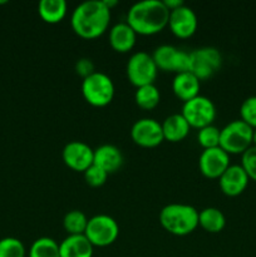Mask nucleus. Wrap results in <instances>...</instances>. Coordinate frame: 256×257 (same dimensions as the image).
Listing matches in <instances>:
<instances>
[{
    "instance_id": "obj_1",
    "label": "nucleus",
    "mask_w": 256,
    "mask_h": 257,
    "mask_svg": "<svg viewBox=\"0 0 256 257\" xmlns=\"http://www.w3.org/2000/svg\"><path fill=\"white\" fill-rule=\"evenodd\" d=\"M110 22V9L104 0H88L73 10L70 25L73 32L84 39H94L104 34Z\"/></svg>"
},
{
    "instance_id": "obj_2",
    "label": "nucleus",
    "mask_w": 256,
    "mask_h": 257,
    "mask_svg": "<svg viewBox=\"0 0 256 257\" xmlns=\"http://www.w3.org/2000/svg\"><path fill=\"white\" fill-rule=\"evenodd\" d=\"M168 19L170 10L163 0H141L130 8L125 22L137 35H153L167 27Z\"/></svg>"
},
{
    "instance_id": "obj_3",
    "label": "nucleus",
    "mask_w": 256,
    "mask_h": 257,
    "mask_svg": "<svg viewBox=\"0 0 256 257\" xmlns=\"http://www.w3.org/2000/svg\"><path fill=\"white\" fill-rule=\"evenodd\" d=\"M158 220L171 235L186 236L198 227V211L186 203H170L160 211Z\"/></svg>"
},
{
    "instance_id": "obj_4",
    "label": "nucleus",
    "mask_w": 256,
    "mask_h": 257,
    "mask_svg": "<svg viewBox=\"0 0 256 257\" xmlns=\"http://www.w3.org/2000/svg\"><path fill=\"white\" fill-rule=\"evenodd\" d=\"M82 94L85 102L93 107H105L114 97V83L109 75L95 70L82 80Z\"/></svg>"
},
{
    "instance_id": "obj_5",
    "label": "nucleus",
    "mask_w": 256,
    "mask_h": 257,
    "mask_svg": "<svg viewBox=\"0 0 256 257\" xmlns=\"http://www.w3.org/2000/svg\"><path fill=\"white\" fill-rule=\"evenodd\" d=\"M253 130L243 120L235 119L221 128L220 147L228 155H242L252 146Z\"/></svg>"
},
{
    "instance_id": "obj_6",
    "label": "nucleus",
    "mask_w": 256,
    "mask_h": 257,
    "mask_svg": "<svg viewBox=\"0 0 256 257\" xmlns=\"http://www.w3.org/2000/svg\"><path fill=\"white\" fill-rule=\"evenodd\" d=\"M84 235L94 247H105L118 238L119 226L110 216L95 215L88 220Z\"/></svg>"
},
{
    "instance_id": "obj_7",
    "label": "nucleus",
    "mask_w": 256,
    "mask_h": 257,
    "mask_svg": "<svg viewBox=\"0 0 256 257\" xmlns=\"http://www.w3.org/2000/svg\"><path fill=\"white\" fill-rule=\"evenodd\" d=\"M181 114L185 117L191 128L201 130V128L213 124L217 110H216L215 103L210 98L198 94L197 97L183 103Z\"/></svg>"
},
{
    "instance_id": "obj_8",
    "label": "nucleus",
    "mask_w": 256,
    "mask_h": 257,
    "mask_svg": "<svg viewBox=\"0 0 256 257\" xmlns=\"http://www.w3.org/2000/svg\"><path fill=\"white\" fill-rule=\"evenodd\" d=\"M125 72L128 80L138 88L147 84H155L158 68L153 60L152 54H148L147 52H136L131 55Z\"/></svg>"
},
{
    "instance_id": "obj_9",
    "label": "nucleus",
    "mask_w": 256,
    "mask_h": 257,
    "mask_svg": "<svg viewBox=\"0 0 256 257\" xmlns=\"http://www.w3.org/2000/svg\"><path fill=\"white\" fill-rule=\"evenodd\" d=\"M222 65V55L215 47H202L190 52V72L200 80L215 75Z\"/></svg>"
},
{
    "instance_id": "obj_10",
    "label": "nucleus",
    "mask_w": 256,
    "mask_h": 257,
    "mask_svg": "<svg viewBox=\"0 0 256 257\" xmlns=\"http://www.w3.org/2000/svg\"><path fill=\"white\" fill-rule=\"evenodd\" d=\"M131 137L136 145L145 148H153L165 141L162 124L153 118H141L133 123Z\"/></svg>"
},
{
    "instance_id": "obj_11",
    "label": "nucleus",
    "mask_w": 256,
    "mask_h": 257,
    "mask_svg": "<svg viewBox=\"0 0 256 257\" xmlns=\"http://www.w3.org/2000/svg\"><path fill=\"white\" fill-rule=\"evenodd\" d=\"M230 165V155L221 147L203 150L198 157V168L201 173L211 180H218Z\"/></svg>"
},
{
    "instance_id": "obj_12",
    "label": "nucleus",
    "mask_w": 256,
    "mask_h": 257,
    "mask_svg": "<svg viewBox=\"0 0 256 257\" xmlns=\"http://www.w3.org/2000/svg\"><path fill=\"white\" fill-rule=\"evenodd\" d=\"M94 150L82 141H72L64 146L62 152L63 162L73 171L84 172L93 165Z\"/></svg>"
},
{
    "instance_id": "obj_13",
    "label": "nucleus",
    "mask_w": 256,
    "mask_h": 257,
    "mask_svg": "<svg viewBox=\"0 0 256 257\" xmlns=\"http://www.w3.org/2000/svg\"><path fill=\"white\" fill-rule=\"evenodd\" d=\"M170 30L177 38H190L196 33L198 27V18L192 8L186 4L170 12L168 25Z\"/></svg>"
},
{
    "instance_id": "obj_14",
    "label": "nucleus",
    "mask_w": 256,
    "mask_h": 257,
    "mask_svg": "<svg viewBox=\"0 0 256 257\" xmlns=\"http://www.w3.org/2000/svg\"><path fill=\"white\" fill-rule=\"evenodd\" d=\"M250 178L241 165H230V167L218 178V186L223 195L228 197L240 196L247 188Z\"/></svg>"
},
{
    "instance_id": "obj_15",
    "label": "nucleus",
    "mask_w": 256,
    "mask_h": 257,
    "mask_svg": "<svg viewBox=\"0 0 256 257\" xmlns=\"http://www.w3.org/2000/svg\"><path fill=\"white\" fill-rule=\"evenodd\" d=\"M123 161L122 151L114 145H102L94 150L93 163L104 170L108 175L117 172L122 167Z\"/></svg>"
},
{
    "instance_id": "obj_16",
    "label": "nucleus",
    "mask_w": 256,
    "mask_h": 257,
    "mask_svg": "<svg viewBox=\"0 0 256 257\" xmlns=\"http://www.w3.org/2000/svg\"><path fill=\"white\" fill-rule=\"evenodd\" d=\"M109 44L115 52L127 53L133 49L137 40V33L132 29L127 22L118 23L113 25L108 35Z\"/></svg>"
},
{
    "instance_id": "obj_17",
    "label": "nucleus",
    "mask_w": 256,
    "mask_h": 257,
    "mask_svg": "<svg viewBox=\"0 0 256 257\" xmlns=\"http://www.w3.org/2000/svg\"><path fill=\"white\" fill-rule=\"evenodd\" d=\"M201 80L191 72L178 73L172 82V90L178 99L183 103L200 94Z\"/></svg>"
},
{
    "instance_id": "obj_18",
    "label": "nucleus",
    "mask_w": 256,
    "mask_h": 257,
    "mask_svg": "<svg viewBox=\"0 0 256 257\" xmlns=\"http://www.w3.org/2000/svg\"><path fill=\"white\" fill-rule=\"evenodd\" d=\"M93 250L85 235H68L59 243L60 257H93Z\"/></svg>"
},
{
    "instance_id": "obj_19",
    "label": "nucleus",
    "mask_w": 256,
    "mask_h": 257,
    "mask_svg": "<svg viewBox=\"0 0 256 257\" xmlns=\"http://www.w3.org/2000/svg\"><path fill=\"white\" fill-rule=\"evenodd\" d=\"M161 124H162L165 140L172 143L181 142V141L185 140L191 130L188 122L181 113L180 114L175 113V114L168 115Z\"/></svg>"
},
{
    "instance_id": "obj_20",
    "label": "nucleus",
    "mask_w": 256,
    "mask_h": 257,
    "mask_svg": "<svg viewBox=\"0 0 256 257\" xmlns=\"http://www.w3.org/2000/svg\"><path fill=\"white\" fill-rule=\"evenodd\" d=\"M68 12L65 0H40L38 4L39 17L48 24H57L62 22Z\"/></svg>"
},
{
    "instance_id": "obj_21",
    "label": "nucleus",
    "mask_w": 256,
    "mask_h": 257,
    "mask_svg": "<svg viewBox=\"0 0 256 257\" xmlns=\"http://www.w3.org/2000/svg\"><path fill=\"white\" fill-rule=\"evenodd\" d=\"M198 226L210 233H218L225 228L226 217L220 208L206 207L198 212Z\"/></svg>"
},
{
    "instance_id": "obj_22",
    "label": "nucleus",
    "mask_w": 256,
    "mask_h": 257,
    "mask_svg": "<svg viewBox=\"0 0 256 257\" xmlns=\"http://www.w3.org/2000/svg\"><path fill=\"white\" fill-rule=\"evenodd\" d=\"M136 104L146 110H151L160 104L161 93L155 84H147L138 87L135 93Z\"/></svg>"
},
{
    "instance_id": "obj_23",
    "label": "nucleus",
    "mask_w": 256,
    "mask_h": 257,
    "mask_svg": "<svg viewBox=\"0 0 256 257\" xmlns=\"http://www.w3.org/2000/svg\"><path fill=\"white\" fill-rule=\"evenodd\" d=\"M177 53L178 49L176 47L170 44H163L156 48L152 58L158 69L165 70V72H173Z\"/></svg>"
},
{
    "instance_id": "obj_24",
    "label": "nucleus",
    "mask_w": 256,
    "mask_h": 257,
    "mask_svg": "<svg viewBox=\"0 0 256 257\" xmlns=\"http://www.w3.org/2000/svg\"><path fill=\"white\" fill-rule=\"evenodd\" d=\"M88 220L89 218L83 211L72 210L65 213L63 217V227L68 235H84Z\"/></svg>"
},
{
    "instance_id": "obj_25",
    "label": "nucleus",
    "mask_w": 256,
    "mask_h": 257,
    "mask_svg": "<svg viewBox=\"0 0 256 257\" xmlns=\"http://www.w3.org/2000/svg\"><path fill=\"white\" fill-rule=\"evenodd\" d=\"M28 257H60L59 243L50 237H39L32 243Z\"/></svg>"
},
{
    "instance_id": "obj_26",
    "label": "nucleus",
    "mask_w": 256,
    "mask_h": 257,
    "mask_svg": "<svg viewBox=\"0 0 256 257\" xmlns=\"http://www.w3.org/2000/svg\"><path fill=\"white\" fill-rule=\"evenodd\" d=\"M220 128L211 124L198 130L197 141L203 150L220 147Z\"/></svg>"
},
{
    "instance_id": "obj_27",
    "label": "nucleus",
    "mask_w": 256,
    "mask_h": 257,
    "mask_svg": "<svg viewBox=\"0 0 256 257\" xmlns=\"http://www.w3.org/2000/svg\"><path fill=\"white\" fill-rule=\"evenodd\" d=\"M27 251L19 238L4 237L0 240V257H25Z\"/></svg>"
},
{
    "instance_id": "obj_28",
    "label": "nucleus",
    "mask_w": 256,
    "mask_h": 257,
    "mask_svg": "<svg viewBox=\"0 0 256 257\" xmlns=\"http://www.w3.org/2000/svg\"><path fill=\"white\" fill-rule=\"evenodd\" d=\"M240 119L252 130L256 128V95L246 98L240 107Z\"/></svg>"
},
{
    "instance_id": "obj_29",
    "label": "nucleus",
    "mask_w": 256,
    "mask_h": 257,
    "mask_svg": "<svg viewBox=\"0 0 256 257\" xmlns=\"http://www.w3.org/2000/svg\"><path fill=\"white\" fill-rule=\"evenodd\" d=\"M84 175V180L87 182V185H89L90 187H100V186L104 185L107 182L108 173L104 170H102L100 167L95 166L93 163L90 167H88L87 170L83 172Z\"/></svg>"
},
{
    "instance_id": "obj_30",
    "label": "nucleus",
    "mask_w": 256,
    "mask_h": 257,
    "mask_svg": "<svg viewBox=\"0 0 256 257\" xmlns=\"http://www.w3.org/2000/svg\"><path fill=\"white\" fill-rule=\"evenodd\" d=\"M241 166L247 173L248 178L256 182V147L251 146L241 155Z\"/></svg>"
},
{
    "instance_id": "obj_31",
    "label": "nucleus",
    "mask_w": 256,
    "mask_h": 257,
    "mask_svg": "<svg viewBox=\"0 0 256 257\" xmlns=\"http://www.w3.org/2000/svg\"><path fill=\"white\" fill-rule=\"evenodd\" d=\"M75 72L84 79L88 75L93 74V73L95 72L94 64H93L92 60L88 59V58H82V59H79L75 63Z\"/></svg>"
},
{
    "instance_id": "obj_32",
    "label": "nucleus",
    "mask_w": 256,
    "mask_h": 257,
    "mask_svg": "<svg viewBox=\"0 0 256 257\" xmlns=\"http://www.w3.org/2000/svg\"><path fill=\"white\" fill-rule=\"evenodd\" d=\"M163 3H165V5L168 8V10H170V12L171 10L177 9V8H180L181 5L185 4L182 0H163Z\"/></svg>"
},
{
    "instance_id": "obj_33",
    "label": "nucleus",
    "mask_w": 256,
    "mask_h": 257,
    "mask_svg": "<svg viewBox=\"0 0 256 257\" xmlns=\"http://www.w3.org/2000/svg\"><path fill=\"white\" fill-rule=\"evenodd\" d=\"M252 146L256 147V128L253 130V135H252Z\"/></svg>"
}]
</instances>
